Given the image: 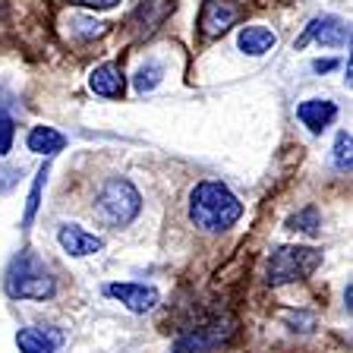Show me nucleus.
Wrapping results in <instances>:
<instances>
[{"label":"nucleus","mask_w":353,"mask_h":353,"mask_svg":"<svg viewBox=\"0 0 353 353\" xmlns=\"http://www.w3.org/2000/svg\"><path fill=\"white\" fill-rule=\"evenodd\" d=\"M139 208H142L139 190L130 180H123V176H110L108 183L101 186V192H98V212L114 228H126L139 214Z\"/></svg>","instance_id":"4"},{"label":"nucleus","mask_w":353,"mask_h":353,"mask_svg":"<svg viewBox=\"0 0 353 353\" xmlns=\"http://www.w3.org/2000/svg\"><path fill=\"white\" fill-rule=\"evenodd\" d=\"M104 294L120 300L130 312H148V309H154L158 300H161V294L152 284H108Z\"/></svg>","instance_id":"8"},{"label":"nucleus","mask_w":353,"mask_h":353,"mask_svg":"<svg viewBox=\"0 0 353 353\" xmlns=\"http://www.w3.org/2000/svg\"><path fill=\"white\" fill-rule=\"evenodd\" d=\"M296 117H300L303 126H309L312 132H322L325 126L334 123L338 104L328 101V98H309V101H303L300 108H296Z\"/></svg>","instance_id":"11"},{"label":"nucleus","mask_w":353,"mask_h":353,"mask_svg":"<svg viewBox=\"0 0 353 353\" xmlns=\"http://www.w3.org/2000/svg\"><path fill=\"white\" fill-rule=\"evenodd\" d=\"M243 16V7L236 0H202V13H199V29L205 38H218L236 26Z\"/></svg>","instance_id":"6"},{"label":"nucleus","mask_w":353,"mask_h":353,"mask_svg":"<svg viewBox=\"0 0 353 353\" xmlns=\"http://www.w3.org/2000/svg\"><path fill=\"white\" fill-rule=\"evenodd\" d=\"M26 145H29V152H35V154H57V152H63L66 136L57 132L54 126H35V130L29 132Z\"/></svg>","instance_id":"14"},{"label":"nucleus","mask_w":353,"mask_h":353,"mask_svg":"<svg viewBox=\"0 0 353 353\" xmlns=\"http://www.w3.org/2000/svg\"><path fill=\"white\" fill-rule=\"evenodd\" d=\"M88 88L101 98H123L126 92V76L117 63H101L88 76Z\"/></svg>","instance_id":"10"},{"label":"nucleus","mask_w":353,"mask_h":353,"mask_svg":"<svg viewBox=\"0 0 353 353\" xmlns=\"http://www.w3.org/2000/svg\"><path fill=\"white\" fill-rule=\"evenodd\" d=\"M234 334V322L230 319H218L212 325H202L196 331H186L174 341V353H212L218 350L224 341Z\"/></svg>","instance_id":"5"},{"label":"nucleus","mask_w":353,"mask_h":353,"mask_svg":"<svg viewBox=\"0 0 353 353\" xmlns=\"http://www.w3.org/2000/svg\"><path fill=\"white\" fill-rule=\"evenodd\" d=\"M41 186H44V168L38 170L35 186H32V192H29V202H26V214H22V228H29L32 218H35V212H38V199H41Z\"/></svg>","instance_id":"18"},{"label":"nucleus","mask_w":353,"mask_h":353,"mask_svg":"<svg viewBox=\"0 0 353 353\" xmlns=\"http://www.w3.org/2000/svg\"><path fill=\"white\" fill-rule=\"evenodd\" d=\"M312 38L319 44H328V48H341V44L350 41V26L344 19H338V16H316L306 26V32L296 38V48H306Z\"/></svg>","instance_id":"7"},{"label":"nucleus","mask_w":353,"mask_h":353,"mask_svg":"<svg viewBox=\"0 0 353 353\" xmlns=\"http://www.w3.org/2000/svg\"><path fill=\"white\" fill-rule=\"evenodd\" d=\"M13 136H16V123L10 114H0V154H10L13 148Z\"/></svg>","instance_id":"20"},{"label":"nucleus","mask_w":353,"mask_h":353,"mask_svg":"<svg viewBox=\"0 0 353 353\" xmlns=\"http://www.w3.org/2000/svg\"><path fill=\"white\" fill-rule=\"evenodd\" d=\"M73 3H82V7H92V10H110L117 7L120 0H73Z\"/></svg>","instance_id":"21"},{"label":"nucleus","mask_w":353,"mask_h":353,"mask_svg":"<svg viewBox=\"0 0 353 353\" xmlns=\"http://www.w3.org/2000/svg\"><path fill=\"white\" fill-rule=\"evenodd\" d=\"M319 265H322V252L312 250V246H281L268 259V284H294V281L309 278Z\"/></svg>","instance_id":"3"},{"label":"nucleus","mask_w":353,"mask_h":353,"mask_svg":"<svg viewBox=\"0 0 353 353\" xmlns=\"http://www.w3.org/2000/svg\"><path fill=\"white\" fill-rule=\"evenodd\" d=\"M350 148H353L350 132H341L338 142H334V168L338 170H350Z\"/></svg>","instance_id":"19"},{"label":"nucleus","mask_w":353,"mask_h":353,"mask_svg":"<svg viewBox=\"0 0 353 353\" xmlns=\"http://www.w3.org/2000/svg\"><path fill=\"white\" fill-rule=\"evenodd\" d=\"M236 44H240L243 54L262 57V54H268L278 44V35L272 29H265V26H243L240 35H236Z\"/></svg>","instance_id":"13"},{"label":"nucleus","mask_w":353,"mask_h":353,"mask_svg":"<svg viewBox=\"0 0 353 353\" xmlns=\"http://www.w3.org/2000/svg\"><path fill=\"white\" fill-rule=\"evenodd\" d=\"M170 13H174V0H142L132 13V26L139 29V35H152Z\"/></svg>","instance_id":"12"},{"label":"nucleus","mask_w":353,"mask_h":353,"mask_svg":"<svg viewBox=\"0 0 353 353\" xmlns=\"http://www.w3.org/2000/svg\"><path fill=\"white\" fill-rule=\"evenodd\" d=\"M57 284H54L51 272L44 268V262L38 256H32L29 250L10 262L7 268V294L16 300H48L54 296Z\"/></svg>","instance_id":"2"},{"label":"nucleus","mask_w":353,"mask_h":353,"mask_svg":"<svg viewBox=\"0 0 353 353\" xmlns=\"http://www.w3.org/2000/svg\"><path fill=\"white\" fill-rule=\"evenodd\" d=\"M334 66H338V60H316L312 70H316V73H328V70H334Z\"/></svg>","instance_id":"22"},{"label":"nucleus","mask_w":353,"mask_h":353,"mask_svg":"<svg viewBox=\"0 0 353 353\" xmlns=\"http://www.w3.org/2000/svg\"><path fill=\"white\" fill-rule=\"evenodd\" d=\"M161 76H164V70H161V63H145V66H139V73H136V92H139V95H145V92H152L154 85H158V82H161Z\"/></svg>","instance_id":"16"},{"label":"nucleus","mask_w":353,"mask_h":353,"mask_svg":"<svg viewBox=\"0 0 353 353\" xmlns=\"http://www.w3.org/2000/svg\"><path fill=\"white\" fill-rule=\"evenodd\" d=\"M16 347H19V353H54L57 338L44 334L41 328H19L16 331Z\"/></svg>","instance_id":"15"},{"label":"nucleus","mask_w":353,"mask_h":353,"mask_svg":"<svg viewBox=\"0 0 353 353\" xmlns=\"http://www.w3.org/2000/svg\"><path fill=\"white\" fill-rule=\"evenodd\" d=\"M287 228H290V230H303V234H316V230H319V212L312 205L303 208V212H296L294 218L287 221Z\"/></svg>","instance_id":"17"},{"label":"nucleus","mask_w":353,"mask_h":353,"mask_svg":"<svg viewBox=\"0 0 353 353\" xmlns=\"http://www.w3.org/2000/svg\"><path fill=\"white\" fill-rule=\"evenodd\" d=\"M240 214H243V202L224 183L205 180V183H199L190 192V218L205 234H221V230L234 228Z\"/></svg>","instance_id":"1"},{"label":"nucleus","mask_w":353,"mask_h":353,"mask_svg":"<svg viewBox=\"0 0 353 353\" xmlns=\"http://www.w3.org/2000/svg\"><path fill=\"white\" fill-rule=\"evenodd\" d=\"M57 243L63 246V252H70V256H76V259L95 256V252L104 250V240H101V236L82 230L79 224H63V228L57 230Z\"/></svg>","instance_id":"9"}]
</instances>
